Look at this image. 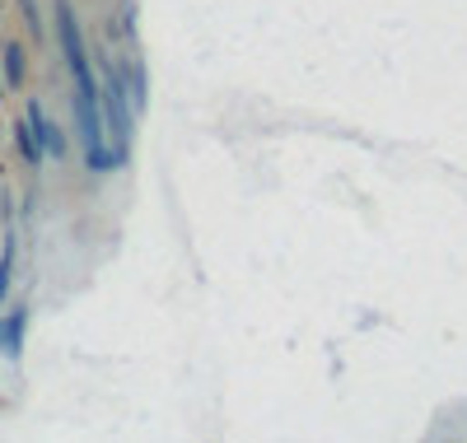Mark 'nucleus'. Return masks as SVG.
<instances>
[{
  "mask_svg": "<svg viewBox=\"0 0 467 443\" xmlns=\"http://www.w3.org/2000/svg\"><path fill=\"white\" fill-rule=\"evenodd\" d=\"M15 257H19V233L5 229V248H0V304L10 299V285H15Z\"/></svg>",
  "mask_w": 467,
  "mask_h": 443,
  "instance_id": "20e7f679",
  "label": "nucleus"
},
{
  "mask_svg": "<svg viewBox=\"0 0 467 443\" xmlns=\"http://www.w3.org/2000/svg\"><path fill=\"white\" fill-rule=\"evenodd\" d=\"M0 61H5V85L19 89V85H24V75H28L24 47H19V43H5V47H0Z\"/></svg>",
  "mask_w": 467,
  "mask_h": 443,
  "instance_id": "39448f33",
  "label": "nucleus"
},
{
  "mask_svg": "<svg viewBox=\"0 0 467 443\" xmlns=\"http://www.w3.org/2000/svg\"><path fill=\"white\" fill-rule=\"evenodd\" d=\"M0 94H5V85H0Z\"/></svg>",
  "mask_w": 467,
  "mask_h": 443,
  "instance_id": "1a4fd4ad",
  "label": "nucleus"
},
{
  "mask_svg": "<svg viewBox=\"0 0 467 443\" xmlns=\"http://www.w3.org/2000/svg\"><path fill=\"white\" fill-rule=\"evenodd\" d=\"M19 10H24L28 33L37 37V43H47V24H43V10H37V0H19Z\"/></svg>",
  "mask_w": 467,
  "mask_h": 443,
  "instance_id": "6e6552de",
  "label": "nucleus"
},
{
  "mask_svg": "<svg viewBox=\"0 0 467 443\" xmlns=\"http://www.w3.org/2000/svg\"><path fill=\"white\" fill-rule=\"evenodd\" d=\"M24 117H28V127H33L37 145H43V154H47V159H66V131L43 112V103H28Z\"/></svg>",
  "mask_w": 467,
  "mask_h": 443,
  "instance_id": "f03ea898",
  "label": "nucleus"
},
{
  "mask_svg": "<svg viewBox=\"0 0 467 443\" xmlns=\"http://www.w3.org/2000/svg\"><path fill=\"white\" fill-rule=\"evenodd\" d=\"M24 336H28V304H15L5 317H0V355L19 359L24 355Z\"/></svg>",
  "mask_w": 467,
  "mask_h": 443,
  "instance_id": "7ed1b4c3",
  "label": "nucleus"
},
{
  "mask_svg": "<svg viewBox=\"0 0 467 443\" xmlns=\"http://www.w3.org/2000/svg\"><path fill=\"white\" fill-rule=\"evenodd\" d=\"M127 85H131V103H136V112L145 108V98H150V75H145V66L140 61H131L127 66Z\"/></svg>",
  "mask_w": 467,
  "mask_h": 443,
  "instance_id": "0eeeda50",
  "label": "nucleus"
},
{
  "mask_svg": "<svg viewBox=\"0 0 467 443\" xmlns=\"http://www.w3.org/2000/svg\"><path fill=\"white\" fill-rule=\"evenodd\" d=\"M15 145H19V154H24V164H43V145H37V136H33V127H28V117H24V122H15Z\"/></svg>",
  "mask_w": 467,
  "mask_h": 443,
  "instance_id": "423d86ee",
  "label": "nucleus"
},
{
  "mask_svg": "<svg viewBox=\"0 0 467 443\" xmlns=\"http://www.w3.org/2000/svg\"><path fill=\"white\" fill-rule=\"evenodd\" d=\"M52 10H57V43H61L66 70L75 79V94L99 98V70H94V57L85 47V33H80V19H75V5H70V0H57Z\"/></svg>",
  "mask_w": 467,
  "mask_h": 443,
  "instance_id": "f257e3e1",
  "label": "nucleus"
}]
</instances>
